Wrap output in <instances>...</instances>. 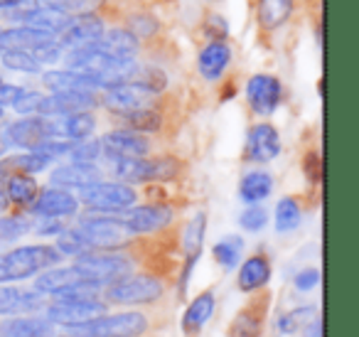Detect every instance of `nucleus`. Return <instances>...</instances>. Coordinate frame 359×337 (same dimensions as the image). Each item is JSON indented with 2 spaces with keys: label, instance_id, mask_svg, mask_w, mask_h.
<instances>
[{
  "label": "nucleus",
  "instance_id": "f03ea898",
  "mask_svg": "<svg viewBox=\"0 0 359 337\" xmlns=\"http://www.w3.org/2000/svg\"><path fill=\"white\" fill-rule=\"evenodd\" d=\"M168 286L165 278L153 276V273H133L116 283H109L104 288V298L111 305H155L165 296Z\"/></svg>",
  "mask_w": 359,
  "mask_h": 337
},
{
  "label": "nucleus",
  "instance_id": "603ef678",
  "mask_svg": "<svg viewBox=\"0 0 359 337\" xmlns=\"http://www.w3.org/2000/svg\"><path fill=\"white\" fill-rule=\"evenodd\" d=\"M305 173L313 183H320V173H323V165H320V155L318 153H310L305 158Z\"/></svg>",
  "mask_w": 359,
  "mask_h": 337
},
{
  "label": "nucleus",
  "instance_id": "2f4dec72",
  "mask_svg": "<svg viewBox=\"0 0 359 337\" xmlns=\"http://www.w3.org/2000/svg\"><path fill=\"white\" fill-rule=\"evenodd\" d=\"M259 25L264 30H278L293 13V0H259Z\"/></svg>",
  "mask_w": 359,
  "mask_h": 337
},
{
  "label": "nucleus",
  "instance_id": "a211bd4d",
  "mask_svg": "<svg viewBox=\"0 0 359 337\" xmlns=\"http://www.w3.org/2000/svg\"><path fill=\"white\" fill-rule=\"evenodd\" d=\"M42 84L55 94V91H104V81L96 79L94 74H84V72L74 70H52L42 74Z\"/></svg>",
  "mask_w": 359,
  "mask_h": 337
},
{
  "label": "nucleus",
  "instance_id": "b1692460",
  "mask_svg": "<svg viewBox=\"0 0 359 337\" xmlns=\"http://www.w3.org/2000/svg\"><path fill=\"white\" fill-rule=\"evenodd\" d=\"M55 325L45 315H13L0 320V337H50Z\"/></svg>",
  "mask_w": 359,
  "mask_h": 337
},
{
  "label": "nucleus",
  "instance_id": "bb28decb",
  "mask_svg": "<svg viewBox=\"0 0 359 337\" xmlns=\"http://www.w3.org/2000/svg\"><path fill=\"white\" fill-rule=\"evenodd\" d=\"M91 47H96L99 52H106V55L135 60V55L140 50V40L130 30H126V27H111V30H104V35Z\"/></svg>",
  "mask_w": 359,
  "mask_h": 337
},
{
  "label": "nucleus",
  "instance_id": "ea45409f",
  "mask_svg": "<svg viewBox=\"0 0 359 337\" xmlns=\"http://www.w3.org/2000/svg\"><path fill=\"white\" fill-rule=\"evenodd\" d=\"M32 232V219L27 214H6L0 217V242H15Z\"/></svg>",
  "mask_w": 359,
  "mask_h": 337
},
{
  "label": "nucleus",
  "instance_id": "c85d7f7f",
  "mask_svg": "<svg viewBox=\"0 0 359 337\" xmlns=\"http://www.w3.org/2000/svg\"><path fill=\"white\" fill-rule=\"evenodd\" d=\"M212 312H215V293L205 291L187 305L180 327H182V332H185L187 337H197L202 332V327L207 325V320L212 317Z\"/></svg>",
  "mask_w": 359,
  "mask_h": 337
},
{
  "label": "nucleus",
  "instance_id": "aec40b11",
  "mask_svg": "<svg viewBox=\"0 0 359 337\" xmlns=\"http://www.w3.org/2000/svg\"><path fill=\"white\" fill-rule=\"evenodd\" d=\"M269 310V296L254 298L249 305H244L229 325V337H261Z\"/></svg>",
  "mask_w": 359,
  "mask_h": 337
},
{
  "label": "nucleus",
  "instance_id": "58836bf2",
  "mask_svg": "<svg viewBox=\"0 0 359 337\" xmlns=\"http://www.w3.org/2000/svg\"><path fill=\"white\" fill-rule=\"evenodd\" d=\"M57 251L62 253V256H81V253L86 251H94V249L89 246V242L84 239V234L79 232V229H65L62 234H57Z\"/></svg>",
  "mask_w": 359,
  "mask_h": 337
},
{
  "label": "nucleus",
  "instance_id": "7c9ffc66",
  "mask_svg": "<svg viewBox=\"0 0 359 337\" xmlns=\"http://www.w3.org/2000/svg\"><path fill=\"white\" fill-rule=\"evenodd\" d=\"M6 192H8L11 204L30 209V204L35 202L40 187H37V180L32 178V175L15 173V175H11V178H6Z\"/></svg>",
  "mask_w": 359,
  "mask_h": 337
},
{
  "label": "nucleus",
  "instance_id": "e2e57ef3",
  "mask_svg": "<svg viewBox=\"0 0 359 337\" xmlns=\"http://www.w3.org/2000/svg\"><path fill=\"white\" fill-rule=\"evenodd\" d=\"M0 81H3V79H0Z\"/></svg>",
  "mask_w": 359,
  "mask_h": 337
},
{
  "label": "nucleus",
  "instance_id": "680f3d73",
  "mask_svg": "<svg viewBox=\"0 0 359 337\" xmlns=\"http://www.w3.org/2000/svg\"><path fill=\"white\" fill-rule=\"evenodd\" d=\"M0 30H3V27H0Z\"/></svg>",
  "mask_w": 359,
  "mask_h": 337
},
{
  "label": "nucleus",
  "instance_id": "c756f323",
  "mask_svg": "<svg viewBox=\"0 0 359 337\" xmlns=\"http://www.w3.org/2000/svg\"><path fill=\"white\" fill-rule=\"evenodd\" d=\"M271 192H273V178H271L266 170H251L239 183V197L244 199L246 204L264 202Z\"/></svg>",
  "mask_w": 359,
  "mask_h": 337
},
{
  "label": "nucleus",
  "instance_id": "4d7b16f0",
  "mask_svg": "<svg viewBox=\"0 0 359 337\" xmlns=\"http://www.w3.org/2000/svg\"><path fill=\"white\" fill-rule=\"evenodd\" d=\"M3 116H6V109H3V106H0V121H3Z\"/></svg>",
  "mask_w": 359,
  "mask_h": 337
},
{
  "label": "nucleus",
  "instance_id": "5fc2aeb1",
  "mask_svg": "<svg viewBox=\"0 0 359 337\" xmlns=\"http://www.w3.org/2000/svg\"><path fill=\"white\" fill-rule=\"evenodd\" d=\"M11 207V199H8V192H6V183H0V212H6Z\"/></svg>",
  "mask_w": 359,
  "mask_h": 337
},
{
  "label": "nucleus",
  "instance_id": "f704fd0d",
  "mask_svg": "<svg viewBox=\"0 0 359 337\" xmlns=\"http://www.w3.org/2000/svg\"><path fill=\"white\" fill-rule=\"evenodd\" d=\"M0 62L11 72H22V74H40L42 65L32 57V52L25 50H3L0 52Z\"/></svg>",
  "mask_w": 359,
  "mask_h": 337
},
{
  "label": "nucleus",
  "instance_id": "0eeeda50",
  "mask_svg": "<svg viewBox=\"0 0 359 337\" xmlns=\"http://www.w3.org/2000/svg\"><path fill=\"white\" fill-rule=\"evenodd\" d=\"M79 204L89 207L91 212L101 214H118L130 209L138 202V192L126 183H94L89 187L79 190Z\"/></svg>",
  "mask_w": 359,
  "mask_h": 337
},
{
  "label": "nucleus",
  "instance_id": "a878e982",
  "mask_svg": "<svg viewBox=\"0 0 359 337\" xmlns=\"http://www.w3.org/2000/svg\"><path fill=\"white\" fill-rule=\"evenodd\" d=\"M231 62V50L226 42H210L200 50L197 55V70H200L202 79L217 81L224 77L226 67Z\"/></svg>",
  "mask_w": 359,
  "mask_h": 337
},
{
  "label": "nucleus",
  "instance_id": "3c124183",
  "mask_svg": "<svg viewBox=\"0 0 359 337\" xmlns=\"http://www.w3.org/2000/svg\"><path fill=\"white\" fill-rule=\"evenodd\" d=\"M22 86H18V84H3L0 81V106L6 109V106H13L18 101V96L22 94Z\"/></svg>",
  "mask_w": 359,
  "mask_h": 337
},
{
  "label": "nucleus",
  "instance_id": "9b49d317",
  "mask_svg": "<svg viewBox=\"0 0 359 337\" xmlns=\"http://www.w3.org/2000/svg\"><path fill=\"white\" fill-rule=\"evenodd\" d=\"M155 94H150L148 89H143L135 81H123V84H116L104 89V96H101L99 104L104 106L106 111L116 116H126L130 111L145 109V106H153Z\"/></svg>",
  "mask_w": 359,
  "mask_h": 337
},
{
  "label": "nucleus",
  "instance_id": "423d86ee",
  "mask_svg": "<svg viewBox=\"0 0 359 337\" xmlns=\"http://www.w3.org/2000/svg\"><path fill=\"white\" fill-rule=\"evenodd\" d=\"M84 239L89 242V246L94 251H116V249H126L133 239L130 229L123 224L118 214H91V217H81L76 224Z\"/></svg>",
  "mask_w": 359,
  "mask_h": 337
},
{
  "label": "nucleus",
  "instance_id": "a18cd8bd",
  "mask_svg": "<svg viewBox=\"0 0 359 337\" xmlns=\"http://www.w3.org/2000/svg\"><path fill=\"white\" fill-rule=\"evenodd\" d=\"M42 96L45 94H40V91L25 89L20 96H18V101L13 104V109H15L20 116H37V109H40V104H42Z\"/></svg>",
  "mask_w": 359,
  "mask_h": 337
},
{
  "label": "nucleus",
  "instance_id": "e433bc0d",
  "mask_svg": "<svg viewBox=\"0 0 359 337\" xmlns=\"http://www.w3.org/2000/svg\"><path fill=\"white\" fill-rule=\"evenodd\" d=\"M300 204L295 202L293 197H283L278 204H276V232L285 234L293 232V229L300 227Z\"/></svg>",
  "mask_w": 359,
  "mask_h": 337
},
{
  "label": "nucleus",
  "instance_id": "864d4df0",
  "mask_svg": "<svg viewBox=\"0 0 359 337\" xmlns=\"http://www.w3.org/2000/svg\"><path fill=\"white\" fill-rule=\"evenodd\" d=\"M30 3V0H0V11H13V8H20Z\"/></svg>",
  "mask_w": 359,
  "mask_h": 337
},
{
  "label": "nucleus",
  "instance_id": "79ce46f5",
  "mask_svg": "<svg viewBox=\"0 0 359 337\" xmlns=\"http://www.w3.org/2000/svg\"><path fill=\"white\" fill-rule=\"evenodd\" d=\"M72 163H86V165H96V160L101 158V143L99 138H86L79 143L72 145L69 150Z\"/></svg>",
  "mask_w": 359,
  "mask_h": 337
},
{
  "label": "nucleus",
  "instance_id": "9d476101",
  "mask_svg": "<svg viewBox=\"0 0 359 337\" xmlns=\"http://www.w3.org/2000/svg\"><path fill=\"white\" fill-rule=\"evenodd\" d=\"M3 133H6L8 143L25 150H37L45 140L55 138L52 119H47V116H22V119L8 124Z\"/></svg>",
  "mask_w": 359,
  "mask_h": 337
},
{
  "label": "nucleus",
  "instance_id": "f3484780",
  "mask_svg": "<svg viewBox=\"0 0 359 337\" xmlns=\"http://www.w3.org/2000/svg\"><path fill=\"white\" fill-rule=\"evenodd\" d=\"M79 209V199L62 187H47L40 190L35 202L30 204V212L35 217H50V219H67L74 217Z\"/></svg>",
  "mask_w": 359,
  "mask_h": 337
},
{
  "label": "nucleus",
  "instance_id": "c9c22d12",
  "mask_svg": "<svg viewBox=\"0 0 359 337\" xmlns=\"http://www.w3.org/2000/svg\"><path fill=\"white\" fill-rule=\"evenodd\" d=\"M313 317H318V308L303 305V308H295V310H290V312H283V315L276 320V327H278V332H283V335H295V332H298L300 327L308 325Z\"/></svg>",
  "mask_w": 359,
  "mask_h": 337
},
{
  "label": "nucleus",
  "instance_id": "4be33fe9",
  "mask_svg": "<svg viewBox=\"0 0 359 337\" xmlns=\"http://www.w3.org/2000/svg\"><path fill=\"white\" fill-rule=\"evenodd\" d=\"M79 283H91L79 268L72 263V266H52L47 271L37 273L35 288L45 296H57V293H65L69 288L79 286Z\"/></svg>",
  "mask_w": 359,
  "mask_h": 337
},
{
  "label": "nucleus",
  "instance_id": "39448f33",
  "mask_svg": "<svg viewBox=\"0 0 359 337\" xmlns=\"http://www.w3.org/2000/svg\"><path fill=\"white\" fill-rule=\"evenodd\" d=\"M114 175L126 185L133 183H168L177 178L180 160L172 155H158V158H121L111 160Z\"/></svg>",
  "mask_w": 359,
  "mask_h": 337
},
{
  "label": "nucleus",
  "instance_id": "ddd939ff",
  "mask_svg": "<svg viewBox=\"0 0 359 337\" xmlns=\"http://www.w3.org/2000/svg\"><path fill=\"white\" fill-rule=\"evenodd\" d=\"M50 305V296L40 293L37 288H20V286H0V315H32L37 310H45Z\"/></svg>",
  "mask_w": 359,
  "mask_h": 337
},
{
  "label": "nucleus",
  "instance_id": "1a4fd4ad",
  "mask_svg": "<svg viewBox=\"0 0 359 337\" xmlns=\"http://www.w3.org/2000/svg\"><path fill=\"white\" fill-rule=\"evenodd\" d=\"M106 25H104V18H99L96 13L84 11V13H76L72 15L69 25L60 32L57 42L65 52H74L81 50V47H89L104 35Z\"/></svg>",
  "mask_w": 359,
  "mask_h": 337
},
{
  "label": "nucleus",
  "instance_id": "5701e85b",
  "mask_svg": "<svg viewBox=\"0 0 359 337\" xmlns=\"http://www.w3.org/2000/svg\"><path fill=\"white\" fill-rule=\"evenodd\" d=\"M52 42H57L55 35L35 30V27H27V25H15V27H6V30H0V47H3V50L35 52L45 45H52Z\"/></svg>",
  "mask_w": 359,
  "mask_h": 337
},
{
  "label": "nucleus",
  "instance_id": "4468645a",
  "mask_svg": "<svg viewBox=\"0 0 359 337\" xmlns=\"http://www.w3.org/2000/svg\"><path fill=\"white\" fill-rule=\"evenodd\" d=\"M101 155L109 160L121 158H148L150 155V140L143 133H135L128 128H118L99 138Z\"/></svg>",
  "mask_w": 359,
  "mask_h": 337
},
{
  "label": "nucleus",
  "instance_id": "2eb2a0df",
  "mask_svg": "<svg viewBox=\"0 0 359 337\" xmlns=\"http://www.w3.org/2000/svg\"><path fill=\"white\" fill-rule=\"evenodd\" d=\"M172 209L168 204H143V207H130L126 212H121L123 224L130 229L133 237L138 234H155L163 232L172 224Z\"/></svg>",
  "mask_w": 359,
  "mask_h": 337
},
{
  "label": "nucleus",
  "instance_id": "bf43d9fd",
  "mask_svg": "<svg viewBox=\"0 0 359 337\" xmlns=\"http://www.w3.org/2000/svg\"><path fill=\"white\" fill-rule=\"evenodd\" d=\"M205 3H217V0H205Z\"/></svg>",
  "mask_w": 359,
  "mask_h": 337
},
{
  "label": "nucleus",
  "instance_id": "c03bdc74",
  "mask_svg": "<svg viewBox=\"0 0 359 337\" xmlns=\"http://www.w3.org/2000/svg\"><path fill=\"white\" fill-rule=\"evenodd\" d=\"M239 224H241V229H246V232H261V229L269 224V212H266L261 204H251L249 209L241 212Z\"/></svg>",
  "mask_w": 359,
  "mask_h": 337
},
{
  "label": "nucleus",
  "instance_id": "de8ad7c7",
  "mask_svg": "<svg viewBox=\"0 0 359 337\" xmlns=\"http://www.w3.org/2000/svg\"><path fill=\"white\" fill-rule=\"evenodd\" d=\"M32 57H35L40 65H55V62H60L62 57H65V50L60 47V42H52V45H45V47H40V50H35Z\"/></svg>",
  "mask_w": 359,
  "mask_h": 337
},
{
  "label": "nucleus",
  "instance_id": "37998d69",
  "mask_svg": "<svg viewBox=\"0 0 359 337\" xmlns=\"http://www.w3.org/2000/svg\"><path fill=\"white\" fill-rule=\"evenodd\" d=\"M158 20H155L150 13H138V15H130L128 18V27L126 30L133 32L138 40H145V37H153L158 32Z\"/></svg>",
  "mask_w": 359,
  "mask_h": 337
},
{
  "label": "nucleus",
  "instance_id": "4c0bfd02",
  "mask_svg": "<svg viewBox=\"0 0 359 337\" xmlns=\"http://www.w3.org/2000/svg\"><path fill=\"white\" fill-rule=\"evenodd\" d=\"M241 251H244V239L241 237H226V239H222V242H217L215 249H212L217 263H219L222 268H226V271L239 263Z\"/></svg>",
  "mask_w": 359,
  "mask_h": 337
},
{
  "label": "nucleus",
  "instance_id": "f8f14e48",
  "mask_svg": "<svg viewBox=\"0 0 359 337\" xmlns=\"http://www.w3.org/2000/svg\"><path fill=\"white\" fill-rule=\"evenodd\" d=\"M246 101L256 116H271L283 101V84L273 74H254L246 81Z\"/></svg>",
  "mask_w": 359,
  "mask_h": 337
},
{
  "label": "nucleus",
  "instance_id": "6e6d98bb",
  "mask_svg": "<svg viewBox=\"0 0 359 337\" xmlns=\"http://www.w3.org/2000/svg\"><path fill=\"white\" fill-rule=\"evenodd\" d=\"M8 148H11V143H8V138H6V133L0 131V158L8 153Z\"/></svg>",
  "mask_w": 359,
  "mask_h": 337
},
{
  "label": "nucleus",
  "instance_id": "13d9d810",
  "mask_svg": "<svg viewBox=\"0 0 359 337\" xmlns=\"http://www.w3.org/2000/svg\"><path fill=\"white\" fill-rule=\"evenodd\" d=\"M50 337H57V335H50ZM62 337H81V335H62Z\"/></svg>",
  "mask_w": 359,
  "mask_h": 337
},
{
  "label": "nucleus",
  "instance_id": "cd10ccee",
  "mask_svg": "<svg viewBox=\"0 0 359 337\" xmlns=\"http://www.w3.org/2000/svg\"><path fill=\"white\" fill-rule=\"evenodd\" d=\"M271 281V263L264 253H254L249 256L239 268V286L241 293H256L261 288H266V283Z\"/></svg>",
  "mask_w": 359,
  "mask_h": 337
},
{
  "label": "nucleus",
  "instance_id": "a19ab883",
  "mask_svg": "<svg viewBox=\"0 0 359 337\" xmlns=\"http://www.w3.org/2000/svg\"><path fill=\"white\" fill-rule=\"evenodd\" d=\"M130 81H135V84H140L143 89H148L150 94H163L165 86H168V74H165L163 70H158V67H138V72H135V77Z\"/></svg>",
  "mask_w": 359,
  "mask_h": 337
},
{
  "label": "nucleus",
  "instance_id": "49530a36",
  "mask_svg": "<svg viewBox=\"0 0 359 337\" xmlns=\"http://www.w3.org/2000/svg\"><path fill=\"white\" fill-rule=\"evenodd\" d=\"M205 35L210 37L212 42H224L226 37H229V25H226V20L222 15H207V20H205Z\"/></svg>",
  "mask_w": 359,
  "mask_h": 337
},
{
  "label": "nucleus",
  "instance_id": "6e6552de",
  "mask_svg": "<svg viewBox=\"0 0 359 337\" xmlns=\"http://www.w3.org/2000/svg\"><path fill=\"white\" fill-rule=\"evenodd\" d=\"M109 310L106 300H76V298H52L50 305L45 308V317L52 325H65V327H79L84 322L94 320V317L104 315Z\"/></svg>",
  "mask_w": 359,
  "mask_h": 337
},
{
  "label": "nucleus",
  "instance_id": "dca6fc26",
  "mask_svg": "<svg viewBox=\"0 0 359 337\" xmlns=\"http://www.w3.org/2000/svg\"><path fill=\"white\" fill-rule=\"evenodd\" d=\"M99 104L96 94L89 91H55L50 96H42V104L37 109V116L57 119V116H72L79 111H91Z\"/></svg>",
  "mask_w": 359,
  "mask_h": 337
},
{
  "label": "nucleus",
  "instance_id": "20e7f679",
  "mask_svg": "<svg viewBox=\"0 0 359 337\" xmlns=\"http://www.w3.org/2000/svg\"><path fill=\"white\" fill-rule=\"evenodd\" d=\"M153 327V317L145 310H123V312H104L94 320L79 327H72L81 337H143Z\"/></svg>",
  "mask_w": 359,
  "mask_h": 337
},
{
  "label": "nucleus",
  "instance_id": "6ab92c4d",
  "mask_svg": "<svg viewBox=\"0 0 359 337\" xmlns=\"http://www.w3.org/2000/svg\"><path fill=\"white\" fill-rule=\"evenodd\" d=\"M280 155V136L271 124H256L246 138V158L254 163H271Z\"/></svg>",
  "mask_w": 359,
  "mask_h": 337
},
{
  "label": "nucleus",
  "instance_id": "393cba45",
  "mask_svg": "<svg viewBox=\"0 0 359 337\" xmlns=\"http://www.w3.org/2000/svg\"><path fill=\"white\" fill-rule=\"evenodd\" d=\"M94 128H96V119L91 111H79V114L52 119V133H55V138L72 140V143L86 140L94 133Z\"/></svg>",
  "mask_w": 359,
  "mask_h": 337
},
{
  "label": "nucleus",
  "instance_id": "72a5a7b5",
  "mask_svg": "<svg viewBox=\"0 0 359 337\" xmlns=\"http://www.w3.org/2000/svg\"><path fill=\"white\" fill-rule=\"evenodd\" d=\"M205 229H207V214L197 212L195 217H192V222L185 227V234H182V249H185V256H200L202 253Z\"/></svg>",
  "mask_w": 359,
  "mask_h": 337
},
{
  "label": "nucleus",
  "instance_id": "412c9836",
  "mask_svg": "<svg viewBox=\"0 0 359 337\" xmlns=\"http://www.w3.org/2000/svg\"><path fill=\"white\" fill-rule=\"evenodd\" d=\"M101 180H104V173H101L99 165H86V163L62 165V168L52 170L50 175L52 187H62V190H81L94 183H101Z\"/></svg>",
  "mask_w": 359,
  "mask_h": 337
},
{
  "label": "nucleus",
  "instance_id": "052dcab7",
  "mask_svg": "<svg viewBox=\"0 0 359 337\" xmlns=\"http://www.w3.org/2000/svg\"><path fill=\"white\" fill-rule=\"evenodd\" d=\"M0 52H3V47H0Z\"/></svg>",
  "mask_w": 359,
  "mask_h": 337
},
{
  "label": "nucleus",
  "instance_id": "09e8293b",
  "mask_svg": "<svg viewBox=\"0 0 359 337\" xmlns=\"http://www.w3.org/2000/svg\"><path fill=\"white\" fill-rule=\"evenodd\" d=\"M65 222L62 219H50V217H40V222L32 224V232L40 234V237H50V234H62L65 232Z\"/></svg>",
  "mask_w": 359,
  "mask_h": 337
},
{
  "label": "nucleus",
  "instance_id": "473e14b6",
  "mask_svg": "<svg viewBox=\"0 0 359 337\" xmlns=\"http://www.w3.org/2000/svg\"><path fill=\"white\" fill-rule=\"evenodd\" d=\"M128 131H135V133H158L163 128V114L153 106H145V109L130 111V114L121 116Z\"/></svg>",
  "mask_w": 359,
  "mask_h": 337
},
{
  "label": "nucleus",
  "instance_id": "8fccbe9b",
  "mask_svg": "<svg viewBox=\"0 0 359 337\" xmlns=\"http://www.w3.org/2000/svg\"><path fill=\"white\" fill-rule=\"evenodd\" d=\"M318 283H320L318 268H303V271L295 276V288H298V291H313Z\"/></svg>",
  "mask_w": 359,
  "mask_h": 337
},
{
  "label": "nucleus",
  "instance_id": "7ed1b4c3",
  "mask_svg": "<svg viewBox=\"0 0 359 337\" xmlns=\"http://www.w3.org/2000/svg\"><path fill=\"white\" fill-rule=\"evenodd\" d=\"M74 266L89 278L91 283L106 288L109 283H116L126 276L135 273V258L123 249L116 251H86L76 256Z\"/></svg>",
  "mask_w": 359,
  "mask_h": 337
},
{
  "label": "nucleus",
  "instance_id": "f257e3e1",
  "mask_svg": "<svg viewBox=\"0 0 359 337\" xmlns=\"http://www.w3.org/2000/svg\"><path fill=\"white\" fill-rule=\"evenodd\" d=\"M62 258L65 256L57 251L55 244H27V246L0 253V286L37 276V273L57 266Z\"/></svg>",
  "mask_w": 359,
  "mask_h": 337
}]
</instances>
